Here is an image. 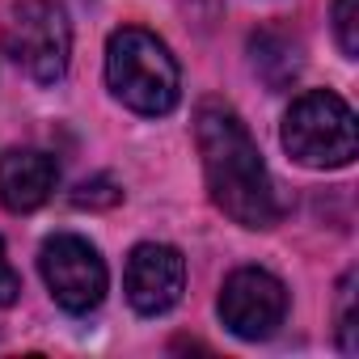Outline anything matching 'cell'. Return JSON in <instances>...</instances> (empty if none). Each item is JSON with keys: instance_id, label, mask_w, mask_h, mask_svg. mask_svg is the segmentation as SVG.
Here are the masks:
<instances>
[{"instance_id": "cell-1", "label": "cell", "mask_w": 359, "mask_h": 359, "mask_svg": "<svg viewBox=\"0 0 359 359\" xmlns=\"http://www.w3.org/2000/svg\"><path fill=\"white\" fill-rule=\"evenodd\" d=\"M195 144L212 203L241 229H271L279 220L275 182L241 114L220 102H203L195 114Z\"/></svg>"}, {"instance_id": "cell-2", "label": "cell", "mask_w": 359, "mask_h": 359, "mask_svg": "<svg viewBox=\"0 0 359 359\" xmlns=\"http://www.w3.org/2000/svg\"><path fill=\"white\" fill-rule=\"evenodd\" d=\"M106 81H110V93L127 110L148 114V118L169 114L177 106V97H182L177 60L144 26H123V30L110 34V43H106Z\"/></svg>"}, {"instance_id": "cell-3", "label": "cell", "mask_w": 359, "mask_h": 359, "mask_svg": "<svg viewBox=\"0 0 359 359\" xmlns=\"http://www.w3.org/2000/svg\"><path fill=\"white\" fill-rule=\"evenodd\" d=\"M283 148L309 169H342V165H351L355 152H359L355 110L330 89L300 93L283 114Z\"/></svg>"}, {"instance_id": "cell-4", "label": "cell", "mask_w": 359, "mask_h": 359, "mask_svg": "<svg viewBox=\"0 0 359 359\" xmlns=\"http://www.w3.org/2000/svg\"><path fill=\"white\" fill-rule=\"evenodd\" d=\"M9 60L39 85H55L72 60V22L60 0H18L5 18Z\"/></svg>"}, {"instance_id": "cell-5", "label": "cell", "mask_w": 359, "mask_h": 359, "mask_svg": "<svg viewBox=\"0 0 359 359\" xmlns=\"http://www.w3.org/2000/svg\"><path fill=\"white\" fill-rule=\"evenodd\" d=\"M39 271L47 279L51 300L64 313H76L81 317V313H93L106 300L110 271H106L97 245H89L85 237H72V233L47 237L43 250H39Z\"/></svg>"}, {"instance_id": "cell-6", "label": "cell", "mask_w": 359, "mask_h": 359, "mask_svg": "<svg viewBox=\"0 0 359 359\" xmlns=\"http://www.w3.org/2000/svg\"><path fill=\"white\" fill-rule=\"evenodd\" d=\"M216 309H220V321H224L237 338L262 342V338H271V334L283 325V317H287V287H283L271 271H262V266H241V271H233V275L224 279Z\"/></svg>"}, {"instance_id": "cell-7", "label": "cell", "mask_w": 359, "mask_h": 359, "mask_svg": "<svg viewBox=\"0 0 359 359\" xmlns=\"http://www.w3.org/2000/svg\"><path fill=\"white\" fill-rule=\"evenodd\" d=\"M123 287H127V300H131L135 313H144V317L169 313L177 300H182V287H187V258L173 245L144 241L127 258Z\"/></svg>"}, {"instance_id": "cell-8", "label": "cell", "mask_w": 359, "mask_h": 359, "mask_svg": "<svg viewBox=\"0 0 359 359\" xmlns=\"http://www.w3.org/2000/svg\"><path fill=\"white\" fill-rule=\"evenodd\" d=\"M60 182V165L39 148H13L0 156V203L9 212H39Z\"/></svg>"}, {"instance_id": "cell-9", "label": "cell", "mask_w": 359, "mask_h": 359, "mask_svg": "<svg viewBox=\"0 0 359 359\" xmlns=\"http://www.w3.org/2000/svg\"><path fill=\"white\" fill-rule=\"evenodd\" d=\"M334 34L346 60L359 55V0H334Z\"/></svg>"}, {"instance_id": "cell-10", "label": "cell", "mask_w": 359, "mask_h": 359, "mask_svg": "<svg viewBox=\"0 0 359 359\" xmlns=\"http://www.w3.org/2000/svg\"><path fill=\"white\" fill-rule=\"evenodd\" d=\"M342 300H338V334H342V351L355 355L359 351V338H355V271L342 279Z\"/></svg>"}, {"instance_id": "cell-11", "label": "cell", "mask_w": 359, "mask_h": 359, "mask_svg": "<svg viewBox=\"0 0 359 359\" xmlns=\"http://www.w3.org/2000/svg\"><path fill=\"white\" fill-rule=\"evenodd\" d=\"M118 199H123V191L110 182V177H93V182H81L76 195H72L76 208H110V203H118Z\"/></svg>"}, {"instance_id": "cell-12", "label": "cell", "mask_w": 359, "mask_h": 359, "mask_svg": "<svg viewBox=\"0 0 359 359\" xmlns=\"http://www.w3.org/2000/svg\"><path fill=\"white\" fill-rule=\"evenodd\" d=\"M18 296H22V279H18V271L5 254V241H0V309H9Z\"/></svg>"}]
</instances>
